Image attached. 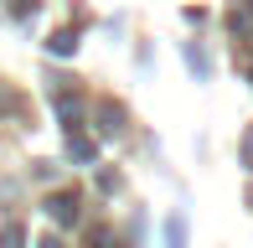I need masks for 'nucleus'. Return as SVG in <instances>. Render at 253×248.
<instances>
[{"label": "nucleus", "instance_id": "nucleus-7", "mask_svg": "<svg viewBox=\"0 0 253 248\" xmlns=\"http://www.w3.org/2000/svg\"><path fill=\"white\" fill-rule=\"evenodd\" d=\"M243 161L253 165V129H248V140H243Z\"/></svg>", "mask_w": 253, "mask_h": 248}, {"label": "nucleus", "instance_id": "nucleus-4", "mask_svg": "<svg viewBox=\"0 0 253 248\" xmlns=\"http://www.w3.org/2000/svg\"><path fill=\"white\" fill-rule=\"evenodd\" d=\"M67 150H73L78 161H93V140H83V134H67Z\"/></svg>", "mask_w": 253, "mask_h": 248}, {"label": "nucleus", "instance_id": "nucleus-3", "mask_svg": "<svg viewBox=\"0 0 253 248\" xmlns=\"http://www.w3.org/2000/svg\"><path fill=\"white\" fill-rule=\"evenodd\" d=\"M166 248H186V222L181 217H166Z\"/></svg>", "mask_w": 253, "mask_h": 248}, {"label": "nucleus", "instance_id": "nucleus-8", "mask_svg": "<svg viewBox=\"0 0 253 248\" xmlns=\"http://www.w3.org/2000/svg\"><path fill=\"white\" fill-rule=\"evenodd\" d=\"M10 5H16V10H37V0H10Z\"/></svg>", "mask_w": 253, "mask_h": 248}, {"label": "nucleus", "instance_id": "nucleus-1", "mask_svg": "<svg viewBox=\"0 0 253 248\" xmlns=\"http://www.w3.org/2000/svg\"><path fill=\"white\" fill-rule=\"evenodd\" d=\"M47 212H52L57 222H78V197H67V191H62V197L47 202Z\"/></svg>", "mask_w": 253, "mask_h": 248}, {"label": "nucleus", "instance_id": "nucleus-6", "mask_svg": "<svg viewBox=\"0 0 253 248\" xmlns=\"http://www.w3.org/2000/svg\"><path fill=\"white\" fill-rule=\"evenodd\" d=\"M0 248H21V228H5V233H0Z\"/></svg>", "mask_w": 253, "mask_h": 248}, {"label": "nucleus", "instance_id": "nucleus-5", "mask_svg": "<svg viewBox=\"0 0 253 248\" xmlns=\"http://www.w3.org/2000/svg\"><path fill=\"white\" fill-rule=\"evenodd\" d=\"M73 47H78V31H57V37H52V52H57V57H67Z\"/></svg>", "mask_w": 253, "mask_h": 248}, {"label": "nucleus", "instance_id": "nucleus-2", "mask_svg": "<svg viewBox=\"0 0 253 248\" xmlns=\"http://www.w3.org/2000/svg\"><path fill=\"white\" fill-rule=\"evenodd\" d=\"M119 124H124V109H114V104L98 109V129H103V134H119Z\"/></svg>", "mask_w": 253, "mask_h": 248}, {"label": "nucleus", "instance_id": "nucleus-9", "mask_svg": "<svg viewBox=\"0 0 253 248\" xmlns=\"http://www.w3.org/2000/svg\"><path fill=\"white\" fill-rule=\"evenodd\" d=\"M42 248H62V243H42Z\"/></svg>", "mask_w": 253, "mask_h": 248}]
</instances>
